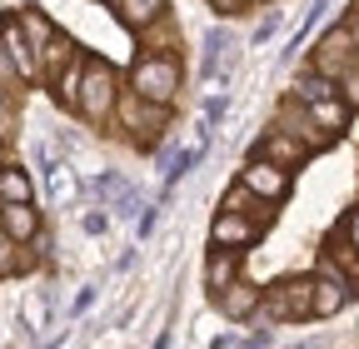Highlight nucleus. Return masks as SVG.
I'll return each instance as SVG.
<instances>
[{
	"mask_svg": "<svg viewBox=\"0 0 359 349\" xmlns=\"http://www.w3.org/2000/svg\"><path fill=\"white\" fill-rule=\"evenodd\" d=\"M280 25H285V15H280V11H269V15H264V20L255 25V35H250V46H269V40L280 35Z\"/></svg>",
	"mask_w": 359,
	"mask_h": 349,
	"instance_id": "23",
	"label": "nucleus"
},
{
	"mask_svg": "<svg viewBox=\"0 0 359 349\" xmlns=\"http://www.w3.org/2000/svg\"><path fill=\"white\" fill-rule=\"evenodd\" d=\"M125 270H135V249H125V254L115 259V275H125Z\"/></svg>",
	"mask_w": 359,
	"mask_h": 349,
	"instance_id": "35",
	"label": "nucleus"
},
{
	"mask_svg": "<svg viewBox=\"0 0 359 349\" xmlns=\"http://www.w3.org/2000/svg\"><path fill=\"white\" fill-rule=\"evenodd\" d=\"M15 249H20V245H15V240H11L6 230H0V280L20 270V254H15Z\"/></svg>",
	"mask_w": 359,
	"mask_h": 349,
	"instance_id": "24",
	"label": "nucleus"
},
{
	"mask_svg": "<svg viewBox=\"0 0 359 349\" xmlns=\"http://www.w3.org/2000/svg\"><path fill=\"white\" fill-rule=\"evenodd\" d=\"M0 155H6V130H0Z\"/></svg>",
	"mask_w": 359,
	"mask_h": 349,
	"instance_id": "36",
	"label": "nucleus"
},
{
	"mask_svg": "<svg viewBox=\"0 0 359 349\" xmlns=\"http://www.w3.org/2000/svg\"><path fill=\"white\" fill-rule=\"evenodd\" d=\"M15 115V100H11V90H0V125H6Z\"/></svg>",
	"mask_w": 359,
	"mask_h": 349,
	"instance_id": "34",
	"label": "nucleus"
},
{
	"mask_svg": "<svg viewBox=\"0 0 359 349\" xmlns=\"http://www.w3.org/2000/svg\"><path fill=\"white\" fill-rule=\"evenodd\" d=\"M95 299H100V289H95V285H85V289H80V294H75V299H70V315H75V320H80V315H85V310H95Z\"/></svg>",
	"mask_w": 359,
	"mask_h": 349,
	"instance_id": "29",
	"label": "nucleus"
},
{
	"mask_svg": "<svg viewBox=\"0 0 359 349\" xmlns=\"http://www.w3.org/2000/svg\"><path fill=\"white\" fill-rule=\"evenodd\" d=\"M224 110H230V95H210V100H205V125L215 130V125L224 120Z\"/></svg>",
	"mask_w": 359,
	"mask_h": 349,
	"instance_id": "30",
	"label": "nucleus"
},
{
	"mask_svg": "<svg viewBox=\"0 0 359 349\" xmlns=\"http://www.w3.org/2000/svg\"><path fill=\"white\" fill-rule=\"evenodd\" d=\"M250 155H264V160H275V165H285V170H299V165H304L314 150H309L299 135H290L285 125H269L264 135L250 145Z\"/></svg>",
	"mask_w": 359,
	"mask_h": 349,
	"instance_id": "10",
	"label": "nucleus"
},
{
	"mask_svg": "<svg viewBox=\"0 0 359 349\" xmlns=\"http://www.w3.org/2000/svg\"><path fill=\"white\" fill-rule=\"evenodd\" d=\"M330 6H334V0H309V11H304V20H299V30L290 35V46H285V60H294V50H299V46H304V40H309V30H314V25H320V20H325V11H330Z\"/></svg>",
	"mask_w": 359,
	"mask_h": 349,
	"instance_id": "21",
	"label": "nucleus"
},
{
	"mask_svg": "<svg viewBox=\"0 0 359 349\" xmlns=\"http://www.w3.org/2000/svg\"><path fill=\"white\" fill-rule=\"evenodd\" d=\"M120 90H125L120 70H115L105 55L85 50V60H80V85H75V110H70V115H80L90 130H105V125L115 120Z\"/></svg>",
	"mask_w": 359,
	"mask_h": 349,
	"instance_id": "1",
	"label": "nucleus"
},
{
	"mask_svg": "<svg viewBox=\"0 0 359 349\" xmlns=\"http://www.w3.org/2000/svg\"><path fill=\"white\" fill-rule=\"evenodd\" d=\"M125 85L135 95H145V100H160V105H175L180 95V85H185V65H180L175 50H140L125 75Z\"/></svg>",
	"mask_w": 359,
	"mask_h": 349,
	"instance_id": "2",
	"label": "nucleus"
},
{
	"mask_svg": "<svg viewBox=\"0 0 359 349\" xmlns=\"http://www.w3.org/2000/svg\"><path fill=\"white\" fill-rule=\"evenodd\" d=\"M245 275V249H230V245H210L205 249V270H200V280H205V294H219L230 280H240Z\"/></svg>",
	"mask_w": 359,
	"mask_h": 349,
	"instance_id": "12",
	"label": "nucleus"
},
{
	"mask_svg": "<svg viewBox=\"0 0 359 349\" xmlns=\"http://www.w3.org/2000/svg\"><path fill=\"white\" fill-rule=\"evenodd\" d=\"M339 95L349 100V110H359V60H354V65L339 75Z\"/></svg>",
	"mask_w": 359,
	"mask_h": 349,
	"instance_id": "26",
	"label": "nucleus"
},
{
	"mask_svg": "<svg viewBox=\"0 0 359 349\" xmlns=\"http://www.w3.org/2000/svg\"><path fill=\"white\" fill-rule=\"evenodd\" d=\"M115 120H120V130H130V140L140 145V150H155V145L170 135V105L135 95L130 85H125L120 100H115Z\"/></svg>",
	"mask_w": 359,
	"mask_h": 349,
	"instance_id": "3",
	"label": "nucleus"
},
{
	"mask_svg": "<svg viewBox=\"0 0 359 349\" xmlns=\"http://www.w3.org/2000/svg\"><path fill=\"white\" fill-rule=\"evenodd\" d=\"M349 299H359L354 285H349V280L330 265V259L320 254V265H314V320H334Z\"/></svg>",
	"mask_w": 359,
	"mask_h": 349,
	"instance_id": "8",
	"label": "nucleus"
},
{
	"mask_svg": "<svg viewBox=\"0 0 359 349\" xmlns=\"http://www.w3.org/2000/svg\"><path fill=\"white\" fill-rule=\"evenodd\" d=\"M205 6H210L219 20H235V15H245V11H250V0H205Z\"/></svg>",
	"mask_w": 359,
	"mask_h": 349,
	"instance_id": "27",
	"label": "nucleus"
},
{
	"mask_svg": "<svg viewBox=\"0 0 359 349\" xmlns=\"http://www.w3.org/2000/svg\"><path fill=\"white\" fill-rule=\"evenodd\" d=\"M0 230H6L15 245H35L40 240V210H35V200L0 205Z\"/></svg>",
	"mask_w": 359,
	"mask_h": 349,
	"instance_id": "15",
	"label": "nucleus"
},
{
	"mask_svg": "<svg viewBox=\"0 0 359 349\" xmlns=\"http://www.w3.org/2000/svg\"><path fill=\"white\" fill-rule=\"evenodd\" d=\"M334 90H339V80H330L325 70H314V65H304V70L294 75V85H290V95L304 100V105H309V100H325V95H334Z\"/></svg>",
	"mask_w": 359,
	"mask_h": 349,
	"instance_id": "19",
	"label": "nucleus"
},
{
	"mask_svg": "<svg viewBox=\"0 0 359 349\" xmlns=\"http://www.w3.org/2000/svg\"><path fill=\"white\" fill-rule=\"evenodd\" d=\"M344 25H349V35H354V50H359V6H349V15H344Z\"/></svg>",
	"mask_w": 359,
	"mask_h": 349,
	"instance_id": "33",
	"label": "nucleus"
},
{
	"mask_svg": "<svg viewBox=\"0 0 359 349\" xmlns=\"http://www.w3.org/2000/svg\"><path fill=\"white\" fill-rule=\"evenodd\" d=\"M215 349H245V334H219Z\"/></svg>",
	"mask_w": 359,
	"mask_h": 349,
	"instance_id": "32",
	"label": "nucleus"
},
{
	"mask_svg": "<svg viewBox=\"0 0 359 349\" xmlns=\"http://www.w3.org/2000/svg\"><path fill=\"white\" fill-rule=\"evenodd\" d=\"M339 230H344V240H349V245L359 249V205H349V210H344V220H339Z\"/></svg>",
	"mask_w": 359,
	"mask_h": 349,
	"instance_id": "31",
	"label": "nucleus"
},
{
	"mask_svg": "<svg viewBox=\"0 0 359 349\" xmlns=\"http://www.w3.org/2000/svg\"><path fill=\"white\" fill-rule=\"evenodd\" d=\"M354 60H359V50H354V35H349V25H344V20H339V25H330L320 40H314V55H309V65H314V70H325L330 80H339Z\"/></svg>",
	"mask_w": 359,
	"mask_h": 349,
	"instance_id": "7",
	"label": "nucleus"
},
{
	"mask_svg": "<svg viewBox=\"0 0 359 349\" xmlns=\"http://www.w3.org/2000/svg\"><path fill=\"white\" fill-rule=\"evenodd\" d=\"M210 304H215V310L230 320V324H245V320H255V315L264 310V289H259V285H250V280L240 275V280L224 285L219 294H210Z\"/></svg>",
	"mask_w": 359,
	"mask_h": 349,
	"instance_id": "9",
	"label": "nucleus"
},
{
	"mask_svg": "<svg viewBox=\"0 0 359 349\" xmlns=\"http://www.w3.org/2000/svg\"><path fill=\"white\" fill-rule=\"evenodd\" d=\"M110 6H115V20L130 35H140V30H150L155 20L170 15V0H110Z\"/></svg>",
	"mask_w": 359,
	"mask_h": 349,
	"instance_id": "16",
	"label": "nucleus"
},
{
	"mask_svg": "<svg viewBox=\"0 0 359 349\" xmlns=\"http://www.w3.org/2000/svg\"><path fill=\"white\" fill-rule=\"evenodd\" d=\"M160 210H165V200H160V205H140V240H150V235H155Z\"/></svg>",
	"mask_w": 359,
	"mask_h": 349,
	"instance_id": "28",
	"label": "nucleus"
},
{
	"mask_svg": "<svg viewBox=\"0 0 359 349\" xmlns=\"http://www.w3.org/2000/svg\"><path fill=\"white\" fill-rule=\"evenodd\" d=\"M15 200H35V185L20 165H6L0 170V205H15Z\"/></svg>",
	"mask_w": 359,
	"mask_h": 349,
	"instance_id": "20",
	"label": "nucleus"
},
{
	"mask_svg": "<svg viewBox=\"0 0 359 349\" xmlns=\"http://www.w3.org/2000/svg\"><path fill=\"white\" fill-rule=\"evenodd\" d=\"M0 40H6V50H11V60H15V70L25 75V85H40V55H35V46H30V35L20 30L15 11L0 15Z\"/></svg>",
	"mask_w": 359,
	"mask_h": 349,
	"instance_id": "14",
	"label": "nucleus"
},
{
	"mask_svg": "<svg viewBox=\"0 0 359 349\" xmlns=\"http://www.w3.org/2000/svg\"><path fill=\"white\" fill-rule=\"evenodd\" d=\"M269 235L264 220H255V214L245 210H215V220H210V245H230V249H255L259 240Z\"/></svg>",
	"mask_w": 359,
	"mask_h": 349,
	"instance_id": "6",
	"label": "nucleus"
},
{
	"mask_svg": "<svg viewBox=\"0 0 359 349\" xmlns=\"http://www.w3.org/2000/svg\"><path fill=\"white\" fill-rule=\"evenodd\" d=\"M0 170H6V155H0Z\"/></svg>",
	"mask_w": 359,
	"mask_h": 349,
	"instance_id": "38",
	"label": "nucleus"
},
{
	"mask_svg": "<svg viewBox=\"0 0 359 349\" xmlns=\"http://www.w3.org/2000/svg\"><path fill=\"white\" fill-rule=\"evenodd\" d=\"M269 324H309L314 320V275H285L264 289V310Z\"/></svg>",
	"mask_w": 359,
	"mask_h": 349,
	"instance_id": "4",
	"label": "nucleus"
},
{
	"mask_svg": "<svg viewBox=\"0 0 359 349\" xmlns=\"http://www.w3.org/2000/svg\"><path fill=\"white\" fill-rule=\"evenodd\" d=\"M15 20H20V30L30 35V46H35V55H40L45 46H50L55 35H60V25H55L50 15H45L40 6H20V11H15Z\"/></svg>",
	"mask_w": 359,
	"mask_h": 349,
	"instance_id": "18",
	"label": "nucleus"
},
{
	"mask_svg": "<svg viewBox=\"0 0 359 349\" xmlns=\"http://www.w3.org/2000/svg\"><path fill=\"white\" fill-rule=\"evenodd\" d=\"M100 6H110V0H100Z\"/></svg>",
	"mask_w": 359,
	"mask_h": 349,
	"instance_id": "39",
	"label": "nucleus"
},
{
	"mask_svg": "<svg viewBox=\"0 0 359 349\" xmlns=\"http://www.w3.org/2000/svg\"><path fill=\"white\" fill-rule=\"evenodd\" d=\"M275 125H285V130H290V135H299V140H304V145H309L314 155H320V150H330V145H334V140L325 135V130H320V125H314V115H309V105H304V100H294V95H290V100H280V115H275Z\"/></svg>",
	"mask_w": 359,
	"mask_h": 349,
	"instance_id": "13",
	"label": "nucleus"
},
{
	"mask_svg": "<svg viewBox=\"0 0 359 349\" xmlns=\"http://www.w3.org/2000/svg\"><path fill=\"white\" fill-rule=\"evenodd\" d=\"M250 6H269V0H250Z\"/></svg>",
	"mask_w": 359,
	"mask_h": 349,
	"instance_id": "37",
	"label": "nucleus"
},
{
	"mask_svg": "<svg viewBox=\"0 0 359 349\" xmlns=\"http://www.w3.org/2000/svg\"><path fill=\"white\" fill-rule=\"evenodd\" d=\"M230 60H235V35H230V25L219 20V25H210L205 40H200V80H224Z\"/></svg>",
	"mask_w": 359,
	"mask_h": 349,
	"instance_id": "11",
	"label": "nucleus"
},
{
	"mask_svg": "<svg viewBox=\"0 0 359 349\" xmlns=\"http://www.w3.org/2000/svg\"><path fill=\"white\" fill-rule=\"evenodd\" d=\"M235 180H240L245 190H255L259 200H269V205H285V200L294 195V170L264 160V155H245V165H240Z\"/></svg>",
	"mask_w": 359,
	"mask_h": 349,
	"instance_id": "5",
	"label": "nucleus"
},
{
	"mask_svg": "<svg viewBox=\"0 0 359 349\" xmlns=\"http://www.w3.org/2000/svg\"><path fill=\"white\" fill-rule=\"evenodd\" d=\"M320 254L330 259V265H334V270H339V275H344V280L354 285V294H359V249H354V245L344 240V230H339V225H334V230L325 235V249H320Z\"/></svg>",
	"mask_w": 359,
	"mask_h": 349,
	"instance_id": "17",
	"label": "nucleus"
},
{
	"mask_svg": "<svg viewBox=\"0 0 359 349\" xmlns=\"http://www.w3.org/2000/svg\"><path fill=\"white\" fill-rule=\"evenodd\" d=\"M110 220H115L110 210H85V214H80V230H85V235H105Z\"/></svg>",
	"mask_w": 359,
	"mask_h": 349,
	"instance_id": "25",
	"label": "nucleus"
},
{
	"mask_svg": "<svg viewBox=\"0 0 359 349\" xmlns=\"http://www.w3.org/2000/svg\"><path fill=\"white\" fill-rule=\"evenodd\" d=\"M20 85H25V75L15 70V60H11V50H6V40H0V90H20Z\"/></svg>",
	"mask_w": 359,
	"mask_h": 349,
	"instance_id": "22",
	"label": "nucleus"
}]
</instances>
